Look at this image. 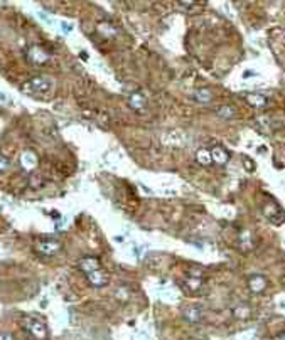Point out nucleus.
I'll use <instances>...</instances> for the list:
<instances>
[{
  "mask_svg": "<svg viewBox=\"0 0 285 340\" xmlns=\"http://www.w3.org/2000/svg\"><path fill=\"white\" fill-rule=\"evenodd\" d=\"M21 91L29 96H38V98H44L53 91V80L46 76H36L31 78L21 86Z\"/></svg>",
  "mask_w": 285,
  "mask_h": 340,
  "instance_id": "obj_1",
  "label": "nucleus"
},
{
  "mask_svg": "<svg viewBox=\"0 0 285 340\" xmlns=\"http://www.w3.org/2000/svg\"><path fill=\"white\" fill-rule=\"evenodd\" d=\"M9 167H11V160L6 155L0 154V172H6V170H9Z\"/></svg>",
  "mask_w": 285,
  "mask_h": 340,
  "instance_id": "obj_19",
  "label": "nucleus"
},
{
  "mask_svg": "<svg viewBox=\"0 0 285 340\" xmlns=\"http://www.w3.org/2000/svg\"><path fill=\"white\" fill-rule=\"evenodd\" d=\"M211 157H213V162L223 165L228 162L229 154L224 148H221V146H214V148H211Z\"/></svg>",
  "mask_w": 285,
  "mask_h": 340,
  "instance_id": "obj_11",
  "label": "nucleus"
},
{
  "mask_svg": "<svg viewBox=\"0 0 285 340\" xmlns=\"http://www.w3.org/2000/svg\"><path fill=\"white\" fill-rule=\"evenodd\" d=\"M240 246L243 250H250V248H253V234L250 231H243L240 234Z\"/></svg>",
  "mask_w": 285,
  "mask_h": 340,
  "instance_id": "obj_15",
  "label": "nucleus"
},
{
  "mask_svg": "<svg viewBox=\"0 0 285 340\" xmlns=\"http://www.w3.org/2000/svg\"><path fill=\"white\" fill-rule=\"evenodd\" d=\"M184 288H186L189 293H199V290L203 288V280H201L199 274L189 273V276H187L186 282H184Z\"/></svg>",
  "mask_w": 285,
  "mask_h": 340,
  "instance_id": "obj_8",
  "label": "nucleus"
},
{
  "mask_svg": "<svg viewBox=\"0 0 285 340\" xmlns=\"http://www.w3.org/2000/svg\"><path fill=\"white\" fill-rule=\"evenodd\" d=\"M196 160L197 162H199L201 165H211L213 164V157H211V150H206V148H203V150H199L196 154Z\"/></svg>",
  "mask_w": 285,
  "mask_h": 340,
  "instance_id": "obj_14",
  "label": "nucleus"
},
{
  "mask_svg": "<svg viewBox=\"0 0 285 340\" xmlns=\"http://www.w3.org/2000/svg\"><path fill=\"white\" fill-rule=\"evenodd\" d=\"M182 316L191 324H196V322H201V318H203V312L197 306H187V308L182 310Z\"/></svg>",
  "mask_w": 285,
  "mask_h": 340,
  "instance_id": "obj_10",
  "label": "nucleus"
},
{
  "mask_svg": "<svg viewBox=\"0 0 285 340\" xmlns=\"http://www.w3.org/2000/svg\"><path fill=\"white\" fill-rule=\"evenodd\" d=\"M36 252H39L41 256H54L56 252L61 250V242L53 238H44V240H38L34 244Z\"/></svg>",
  "mask_w": 285,
  "mask_h": 340,
  "instance_id": "obj_4",
  "label": "nucleus"
},
{
  "mask_svg": "<svg viewBox=\"0 0 285 340\" xmlns=\"http://www.w3.org/2000/svg\"><path fill=\"white\" fill-rule=\"evenodd\" d=\"M248 101H250L251 104H256V106H261V104L265 103V98H263V96L253 94V96H248Z\"/></svg>",
  "mask_w": 285,
  "mask_h": 340,
  "instance_id": "obj_18",
  "label": "nucleus"
},
{
  "mask_svg": "<svg viewBox=\"0 0 285 340\" xmlns=\"http://www.w3.org/2000/svg\"><path fill=\"white\" fill-rule=\"evenodd\" d=\"M22 328L26 330L31 337H34L36 340H48L49 338V330L46 327V324L38 316L32 315H24L21 318Z\"/></svg>",
  "mask_w": 285,
  "mask_h": 340,
  "instance_id": "obj_2",
  "label": "nucleus"
},
{
  "mask_svg": "<svg viewBox=\"0 0 285 340\" xmlns=\"http://www.w3.org/2000/svg\"><path fill=\"white\" fill-rule=\"evenodd\" d=\"M233 314H234V316H236V318L245 320V318H248V316H250L251 312H250V308H248V306L241 305V306H238V308H234Z\"/></svg>",
  "mask_w": 285,
  "mask_h": 340,
  "instance_id": "obj_16",
  "label": "nucleus"
},
{
  "mask_svg": "<svg viewBox=\"0 0 285 340\" xmlns=\"http://www.w3.org/2000/svg\"><path fill=\"white\" fill-rule=\"evenodd\" d=\"M248 286L253 293H260L266 288V278L261 276V274H253L250 280H248Z\"/></svg>",
  "mask_w": 285,
  "mask_h": 340,
  "instance_id": "obj_9",
  "label": "nucleus"
},
{
  "mask_svg": "<svg viewBox=\"0 0 285 340\" xmlns=\"http://www.w3.org/2000/svg\"><path fill=\"white\" fill-rule=\"evenodd\" d=\"M26 59L32 66H43V64H46L51 59V54H49L43 46H31L26 52Z\"/></svg>",
  "mask_w": 285,
  "mask_h": 340,
  "instance_id": "obj_3",
  "label": "nucleus"
},
{
  "mask_svg": "<svg viewBox=\"0 0 285 340\" xmlns=\"http://www.w3.org/2000/svg\"><path fill=\"white\" fill-rule=\"evenodd\" d=\"M85 278H86V282L90 283V286H93V288H105V286H108V283H110V274L103 266L95 271H91L88 274H85Z\"/></svg>",
  "mask_w": 285,
  "mask_h": 340,
  "instance_id": "obj_5",
  "label": "nucleus"
},
{
  "mask_svg": "<svg viewBox=\"0 0 285 340\" xmlns=\"http://www.w3.org/2000/svg\"><path fill=\"white\" fill-rule=\"evenodd\" d=\"M283 284H285V278H283Z\"/></svg>",
  "mask_w": 285,
  "mask_h": 340,
  "instance_id": "obj_22",
  "label": "nucleus"
},
{
  "mask_svg": "<svg viewBox=\"0 0 285 340\" xmlns=\"http://www.w3.org/2000/svg\"><path fill=\"white\" fill-rule=\"evenodd\" d=\"M194 96H196L197 101H209L211 100V93L208 90H197L194 93Z\"/></svg>",
  "mask_w": 285,
  "mask_h": 340,
  "instance_id": "obj_17",
  "label": "nucleus"
},
{
  "mask_svg": "<svg viewBox=\"0 0 285 340\" xmlns=\"http://www.w3.org/2000/svg\"><path fill=\"white\" fill-rule=\"evenodd\" d=\"M0 340H14V335L9 332H0Z\"/></svg>",
  "mask_w": 285,
  "mask_h": 340,
  "instance_id": "obj_20",
  "label": "nucleus"
},
{
  "mask_svg": "<svg viewBox=\"0 0 285 340\" xmlns=\"http://www.w3.org/2000/svg\"><path fill=\"white\" fill-rule=\"evenodd\" d=\"M61 27H63V29H66L64 32H71V29H73V26H71V24H66V22H63Z\"/></svg>",
  "mask_w": 285,
  "mask_h": 340,
  "instance_id": "obj_21",
  "label": "nucleus"
},
{
  "mask_svg": "<svg viewBox=\"0 0 285 340\" xmlns=\"http://www.w3.org/2000/svg\"><path fill=\"white\" fill-rule=\"evenodd\" d=\"M21 162H22V165H24L27 170H31V168H34L36 165H38V157H36L32 152H26V154L22 155Z\"/></svg>",
  "mask_w": 285,
  "mask_h": 340,
  "instance_id": "obj_13",
  "label": "nucleus"
},
{
  "mask_svg": "<svg viewBox=\"0 0 285 340\" xmlns=\"http://www.w3.org/2000/svg\"><path fill=\"white\" fill-rule=\"evenodd\" d=\"M96 29H98V32L103 36V38L112 39V38H115V36H117V27H113L112 24H110V22H100Z\"/></svg>",
  "mask_w": 285,
  "mask_h": 340,
  "instance_id": "obj_12",
  "label": "nucleus"
},
{
  "mask_svg": "<svg viewBox=\"0 0 285 340\" xmlns=\"http://www.w3.org/2000/svg\"><path fill=\"white\" fill-rule=\"evenodd\" d=\"M128 106L137 113H144L147 110V96L142 91H133L128 96Z\"/></svg>",
  "mask_w": 285,
  "mask_h": 340,
  "instance_id": "obj_6",
  "label": "nucleus"
},
{
  "mask_svg": "<svg viewBox=\"0 0 285 340\" xmlns=\"http://www.w3.org/2000/svg\"><path fill=\"white\" fill-rule=\"evenodd\" d=\"M98 268H102V261L96 258V256H83V258L78 261V270H80L83 274H88Z\"/></svg>",
  "mask_w": 285,
  "mask_h": 340,
  "instance_id": "obj_7",
  "label": "nucleus"
}]
</instances>
